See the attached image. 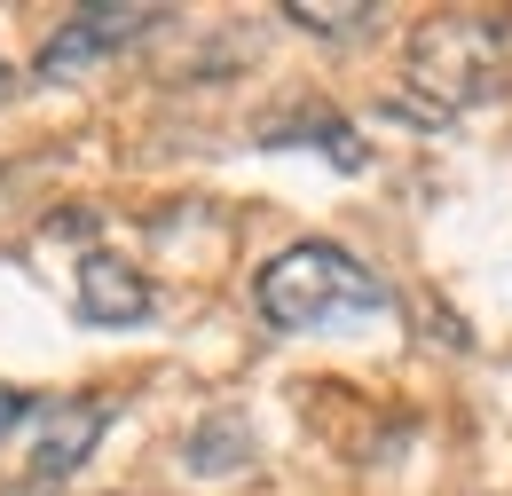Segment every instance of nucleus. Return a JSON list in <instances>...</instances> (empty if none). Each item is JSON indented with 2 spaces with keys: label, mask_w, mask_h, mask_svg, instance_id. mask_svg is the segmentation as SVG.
I'll return each instance as SVG.
<instances>
[{
  "label": "nucleus",
  "mask_w": 512,
  "mask_h": 496,
  "mask_svg": "<svg viewBox=\"0 0 512 496\" xmlns=\"http://www.w3.org/2000/svg\"><path fill=\"white\" fill-rule=\"evenodd\" d=\"M16 426H32V394L0 386V434H16Z\"/></svg>",
  "instance_id": "obj_9"
},
{
  "label": "nucleus",
  "mask_w": 512,
  "mask_h": 496,
  "mask_svg": "<svg viewBox=\"0 0 512 496\" xmlns=\"http://www.w3.org/2000/svg\"><path fill=\"white\" fill-rule=\"evenodd\" d=\"M111 434V402L95 394H56V402H32V457H24V489H56L71 481L95 441Z\"/></svg>",
  "instance_id": "obj_4"
},
{
  "label": "nucleus",
  "mask_w": 512,
  "mask_h": 496,
  "mask_svg": "<svg viewBox=\"0 0 512 496\" xmlns=\"http://www.w3.org/2000/svg\"><path fill=\"white\" fill-rule=\"evenodd\" d=\"M190 473L197 481H221V473H245V457H253V426L237 418V410H213V418H197L190 434Z\"/></svg>",
  "instance_id": "obj_7"
},
{
  "label": "nucleus",
  "mask_w": 512,
  "mask_h": 496,
  "mask_svg": "<svg viewBox=\"0 0 512 496\" xmlns=\"http://www.w3.org/2000/svg\"><path fill=\"white\" fill-rule=\"evenodd\" d=\"M158 24H166V8H150V0H103V8H71L64 24L48 32V48L32 56V79H40V87H71V79H87L95 63H111L127 40L158 32Z\"/></svg>",
  "instance_id": "obj_3"
},
{
  "label": "nucleus",
  "mask_w": 512,
  "mask_h": 496,
  "mask_svg": "<svg viewBox=\"0 0 512 496\" xmlns=\"http://www.w3.org/2000/svg\"><path fill=\"white\" fill-rule=\"evenodd\" d=\"M284 24L316 32V40H355L363 24H379L371 0H284Z\"/></svg>",
  "instance_id": "obj_8"
},
{
  "label": "nucleus",
  "mask_w": 512,
  "mask_h": 496,
  "mask_svg": "<svg viewBox=\"0 0 512 496\" xmlns=\"http://www.w3.org/2000/svg\"><path fill=\"white\" fill-rule=\"evenodd\" d=\"M386 300L394 292L331 237H300L253 276V308L268 331H316V323H339V315H379Z\"/></svg>",
  "instance_id": "obj_2"
},
{
  "label": "nucleus",
  "mask_w": 512,
  "mask_h": 496,
  "mask_svg": "<svg viewBox=\"0 0 512 496\" xmlns=\"http://www.w3.org/2000/svg\"><path fill=\"white\" fill-rule=\"evenodd\" d=\"M8 87H16V71H8V63H0V103H8Z\"/></svg>",
  "instance_id": "obj_10"
},
{
  "label": "nucleus",
  "mask_w": 512,
  "mask_h": 496,
  "mask_svg": "<svg viewBox=\"0 0 512 496\" xmlns=\"http://www.w3.org/2000/svg\"><path fill=\"white\" fill-rule=\"evenodd\" d=\"M260 142H268V150H276V142H284V150H292V142H316L339 174H363V166H371L363 134L339 119V111H284V119H260Z\"/></svg>",
  "instance_id": "obj_6"
},
{
  "label": "nucleus",
  "mask_w": 512,
  "mask_h": 496,
  "mask_svg": "<svg viewBox=\"0 0 512 496\" xmlns=\"http://www.w3.org/2000/svg\"><path fill=\"white\" fill-rule=\"evenodd\" d=\"M79 315L87 323H142L150 315V276L119 252H87L79 260Z\"/></svg>",
  "instance_id": "obj_5"
},
{
  "label": "nucleus",
  "mask_w": 512,
  "mask_h": 496,
  "mask_svg": "<svg viewBox=\"0 0 512 496\" xmlns=\"http://www.w3.org/2000/svg\"><path fill=\"white\" fill-rule=\"evenodd\" d=\"M402 79L418 87L410 111H426L434 126L449 111H473V103L512 95V8H449V16H426L410 32Z\"/></svg>",
  "instance_id": "obj_1"
}]
</instances>
